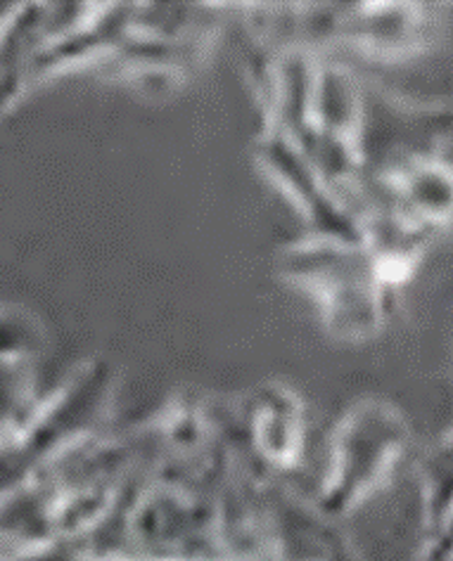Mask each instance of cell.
Segmentation results:
<instances>
[{"mask_svg": "<svg viewBox=\"0 0 453 561\" xmlns=\"http://www.w3.org/2000/svg\"><path fill=\"white\" fill-rule=\"evenodd\" d=\"M240 426L264 467L287 471L302 462L306 440L304 405L299 396L283 383L259 387L242 410Z\"/></svg>", "mask_w": 453, "mask_h": 561, "instance_id": "3", "label": "cell"}, {"mask_svg": "<svg viewBox=\"0 0 453 561\" xmlns=\"http://www.w3.org/2000/svg\"><path fill=\"white\" fill-rule=\"evenodd\" d=\"M401 448V426L380 403H356L335 426L324 474L318 479V510L326 519L359 510L389 474Z\"/></svg>", "mask_w": 453, "mask_h": 561, "instance_id": "1", "label": "cell"}, {"mask_svg": "<svg viewBox=\"0 0 453 561\" xmlns=\"http://www.w3.org/2000/svg\"><path fill=\"white\" fill-rule=\"evenodd\" d=\"M299 247L290 254V277L299 287L309 289L326 313L328 324L340 334L359 336L369 330L373 313V268L369 265L359 242L324 238Z\"/></svg>", "mask_w": 453, "mask_h": 561, "instance_id": "2", "label": "cell"}]
</instances>
